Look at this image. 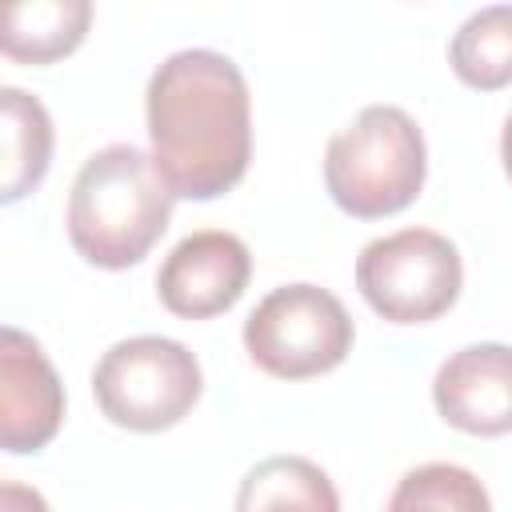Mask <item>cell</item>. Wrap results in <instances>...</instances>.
<instances>
[{
  "instance_id": "1",
  "label": "cell",
  "mask_w": 512,
  "mask_h": 512,
  "mask_svg": "<svg viewBox=\"0 0 512 512\" xmlns=\"http://www.w3.org/2000/svg\"><path fill=\"white\" fill-rule=\"evenodd\" d=\"M152 164L184 200L240 184L252 160V104L240 68L212 48L172 52L144 92Z\"/></svg>"
},
{
  "instance_id": "2",
  "label": "cell",
  "mask_w": 512,
  "mask_h": 512,
  "mask_svg": "<svg viewBox=\"0 0 512 512\" xmlns=\"http://www.w3.org/2000/svg\"><path fill=\"white\" fill-rule=\"evenodd\" d=\"M172 216V188L136 144H108L84 160L68 196V240L96 268L148 256Z\"/></svg>"
},
{
  "instance_id": "3",
  "label": "cell",
  "mask_w": 512,
  "mask_h": 512,
  "mask_svg": "<svg viewBox=\"0 0 512 512\" xmlns=\"http://www.w3.org/2000/svg\"><path fill=\"white\" fill-rule=\"evenodd\" d=\"M428 172L424 132L396 104L360 108L324 152V184L332 200L360 220H380L408 208Z\"/></svg>"
},
{
  "instance_id": "4",
  "label": "cell",
  "mask_w": 512,
  "mask_h": 512,
  "mask_svg": "<svg viewBox=\"0 0 512 512\" xmlns=\"http://www.w3.org/2000/svg\"><path fill=\"white\" fill-rule=\"evenodd\" d=\"M200 388V360L168 336L120 340L100 356L92 372L100 412L132 432H160L180 424L200 400Z\"/></svg>"
},
{
  "instance_id": "5",
  "label": "cell",
  "mask_w": 512,
  "mask_h": 512,
  "mask_svg": "<svg viewBox=\"0 0 512 512\" xmlns=\"http://www.w3.org/2000/svg\"><path fill=\"white\" fill-rule=\"evenodd\" d=\"M348 308L316 284L272 288L244 320V348L256 368L276 380H308L332 372L352 352Z\"/></svg>"
},
{
  "instance_id": "6",
  "label": "cell",
  "mask_w": 512,
  "mask_h": 512,
  "mask_svg": "<svg viewBox=\"0 0 512 512\" xmlns=\"http://www.w3.org/2000/svg\"><path fill=\"white\" fill-rule=\"evenodd\" d=\"M356 284L376 316L392 324H428L456 304L464 264L448 236L432 228H400L360 248Z\"/></svg>"
},
{
  "instance_id": "7",
  "label": "cell",
  "mask_w": 512,
  "mask_h": 512,
  "mask_svg": "<svg viewBox=\"0 0 512 512\" xmlns=\"http://www.w3.org/2000/svg\"><path fill=\"white\" fill-rule=\"evenodd\" d=\"M252 276L248 244L224 228H204L184 236L156 272L160 304L180 320H208L228 312Z\"/></svg>"
},
{
  "instance_id": "8",
  "label": "cell",
  "mask_w": 512,
  "mask_h": 512,
  "mask_svg": "<svg viewBox=\"0 0 512 512\" xmlns=\"http://www.w3.org/2000/svg\"><path fill=\"white\" fill-rule=\"evenodd\" d=\"M64 420V388L44 348L20 332H0V444L4 452L44 448Z\"/></svg>"
},
{
  "instance_id": "9",
  "label": "cell",
  "mask_w": 512,
  "mask_h": 512,
  "mask_svg": "<svg viewBox=\"0 0 512 512\" xmlns=\"http://www.w3.org/2000/svg\"><path fill=\"white\" fill-rule=\"evenodd\" d=\"M436 412L468 436L512 432V348L468 344L452 352L432 380Z\"/></svg>"
},
{
  "instance_id": "10",
  "label": "cell",
  "mask_w": 512,
  "mask_h": 512,
  "mask_svg": "<svg viewBox=\"0 0 512 512\" xmlns=\"http://www.w3.org/2000/svg\"><path fill=\"white\" fill-rule=\"evenodd\" d=\"M92 20L88 0H28L0 16V48L20 64H52L80 48Z\"/></svg>"
},
{
  "instance_id": "11",
  "label": "cell",
  "mask_w": 512,
  "mask_h": 512,
  "mask_svg": "<svg viewBox=\"0 0 512 512\" xmlns=\"http://www.w3.org/2000/svg\"><path fill=\"white\" fill-rule=\"evenodd\" d=\"M236 512H340V496L320 464L268 456L240 480Z\"/></svg>"
},
{
  "instance_id": "12",
  "label": "cell",
  "mask_w": 512,
  "mask_h": 512,
  "mask_svg": "<svg viewBox=\"0 0 512 512\" xmlns=\"http://www.w3.org/2000/svg\"><path fill=\"white\" fill-rule=\"evenodd\" d=\"M0 120H4V172L0 200L12 204L32 192L52 160V120L36 96L24 88H0Z\"/></svg>"
},
{
  "instance_id": "13",
  "label": "cell",
  "mask_w": 512,
  "mask_h": 512,
  "mask_svg": "<svg viewBox=\"0 0 512 512\" xmlns=\"http://www.w3.org/2000/svg\"><path fill=\"white\" fill-rule=\"evenodd\" d=\"M452 72L480 92L512 84V4H488L472 12L448 48Z\"/></svg>"
},
{
  "instance_id": "14",
  "label": "cell",
  "mask_w": 512,
  "mask_h": 512,
  "mask_svg": "<svg viewBox=\"0 0 512 512\" xmlns=\"http://www.w3.org/2000/svg\"><path fill=\"white\" fill-rule=\"evenodd\" d=\"M388 512H492V500L468 468L420 464L400 476Z\"/></svg>"
},
{
  "instance_id": "15",
  "label": "cell",
  "mask_w": 512,
  "mask_h": 512,
  "mask_svg": "<svg viewBox=\"0 0 512 512\" xmlns=\"http://www.w3.org/2000/svg\"><path fill=\"white\" fill-rule=\"evenodd\" d=\"M0 512H48L44 496L36 488H24L16 480H4L0 484Z\"/></svg>"
},
{
  "instance_id": "16",
  "label": "cell",
  "mask_w": 512,
  "mask_h": 512,
  "mask_svg": "<svg viewBox=\"0 0 512 512\" xmlns=\"http://www.w3.org/2000/svg\"><path fill=\"white\" fill-rule=\"evenodd\" d=\"M500 160H504V172L512 180V116L504 120V132H500Z\"/></svg>"
}]
</instances>
